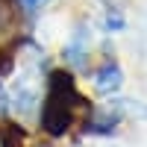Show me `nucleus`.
<instances>
[{
	"label": "nucleus",
	"instance_id": "nucleus-1",
	"mask_svg": "<svg viewBox=\"0 0 147 147\" xmlns=\"http://www.w3.org/2000/svg\"><path fill=\"white\" fill-rule=\"evenodd\" d=\"M80 103L77 88H74L71 74L56 71L50 74V82H47V97L41 106V127L50 132V136H65L74 118V106Z\"/></svg>",
	"mask_w": 147,
	"mask_h": 147
},
{
	"label": "nucleus",
	"instance_id": "nucleus-2",
	"mask_svg": "<svg viewBox=\"0 0 147 147\" xmlns=\"http://www.w3.org/2000/svg\"><path fill=\"white\" fill-rule=\"evenodd\" d=\"M121 85H124V71H121L118 62H103L94 71V91L97 94H115Z\"/></svg>",
	"mask_w": 147,
	"mask_h": 147
},
{
	"label": "nucleus",
	"instance_id": "nucleus-3",
	"mask_svg": "<svg viewBox=\"0 0 147 147\" xmlns=\"http://www.w3.org/2000/svg\"><path fill=\"white\" fill-rule=\"evenodd\" d=\"M21 3H24V9H27V12H35V9H41L47 0H21Z\"/></svg>",
	"mask_w": 147,
	"mask_h": 147
}]
</instances>
